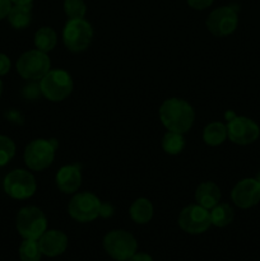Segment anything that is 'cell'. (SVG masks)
I'll return each mask as SVG.
<instances>
[{
    "label": "cell",
    "instance_id": "6da1fadb",
    "mask_svg": "<svg viewBox=\"0 0 260 261\" xmlns=\"http://www.w3.org/2000/svg\"><path fill=\"white\" fill-rule=\"evenodd\" d=\"M160 119L168 132L185 134L191 129L195 120L193 106L185 99L168 98L161 105Z\"/></svg>",
    "mask_w": 260,
    "mask_h": 261
},
{
    "label": "cell",
    "instance_id": "7a4b0ae2",
    "mask_svg": "<svg viewBox=\"0 0 260 261\" xmlns=\"http://www.w3.org/2000/svg\"><path fill=\"white\" fill-rule=\"evenodd\" d=\"M73 79L68 71L54 69L40 79V91L51 102H61L73 92Z\"/></svg>",
    "mask_w": 260,
    "mask_h": 261
},
{
    "label": "cell",
    "instance_id": "3957f363",
    "mask_svg": "<svg viewBox=\"0 0 260 261\" xmlns=\"http://www.w3.org/2000/svg\"><path fill=\"white\" fill-rule=\"evenodd\" d=\"M58 142L55 139H35L25 147L24 163L30 170L43 171L50 167L55 158Z\"/></svg>",
    "mask_w": 260,
    "mask_h": 261
},
{
    "label": "cell",
    "instance_id": "277c9868",
    "mask_svg": "<svg viewBox=\"0 0 260 261\" xmlns=\"http://www.w3.org/2000/svg\"><path fill=\"white\" fill-rule=\"evenodd\" d=\"M93 38V28L84 18L69 19L63 30V41L65 47L71 53L87 50Z\"/></svg>",
    "mask_w": 260,
    "mask_h": 261
},
{
    "label": "cell",
    "instance_id": "5b68a950",
    "mask_svg": "<svg viewBox=\"0 0 260 261\" xmlns=\"http://www.w3.org/2000/svg\"><path fill=\"white\" fill-rule=\"evenodd\" d=\"M17 231L23 239L38 240L47 231V219L37 206H24L17 214Z\"/></svg>",
    "mask_w": 260,
    "mask_h": 261
},
{
    "label": "cell",
    "instance_id": "8992f818",
    "mask_svg": "<svg viewBox=\"0 0 260 261\" xmlns=\"http://www.w3.org/2000/svg\"><path fill=\"white\" fill-rule=\"evenodd\" d=\"M50 58L40 50H30L22 54L17 61V71L23 79L37 81L51 70Z\"/></svg>",
    "mask_w": 260,
    "mask_h": 261
},
{
    "label": "cell",
    "instance_id": "52a82bcc",
    "mask_svg": "<svg viewBox=\"0 0 260 261\" xmlns=\"http://www.w3.org/2000/svg\"><path fill=\"white\" fill-rule=\"evenodd\" d=\"M137 240L132 233L115 229L103 237V249L110 257L117 261H127L137 252Z\"/></svg>",
    "mask_w": 260,
    "mask_h": 261
},
{
    "label": "cell",
    "instance_id": "ba28073f",
    "mask_svg": "<svg viewBox=\"0 0 260 261\" xmlns=\"http://www.w3.org/2000/svg\"><path fill=\"white\" fill-rule=\"evenodd\" d=\"M4 191L13 199L23 200L33 196L36 193V180L31 172L25 170H14L4 178Z\"/></svg>",
    "mask_w": 260,
    "mask_h": 261
},
{
    "label": "cell",
    "instance_id": "9c48e42d",
    "mask_svg": "<svg viewBox=\"0 0 260 261\" xmlns=\"http://www.w3.org/2000/svg\"><path fill=\"white\" fill-rule=\"evenodd\" d=\"M205 24L209 32L217 37L229 36L236 31L237 24H239L237 10L228 5L217 8L209 13Z\"/></svg>",
    "mask_w": 260,
    "mask_h": 261
},
{
    "label": "cell",
    "instance_id": "30bf717a",
    "mask_svg": "<svg viewBox=\"0 0 260 261\" xmlns=\"http://www.w3.org/2000/svg\"><path fill=\"white\" fill-rule=\"evenodd\" d=\"M101 201L92 193H79L73 196L68 206L70 217L81 223L92 222L99 217Z\"/></svg>",
    "mask_w": 260,
    "mask_h": 261
},
{
    "label": "cell",
    "instance_id": "8fae6325",
    "mask_svg": "<svg viewBox=\"0 0 260 261\" xmlns=\"http://www.w3.org/2000/svg\"><path fill=\"white\" fill-rule=\"evenodd\" d=\"M211 212L199 204L186 206L178 216V226L186 233H203L211 227Z\"/></svg>",
    "mask_w": 260,
    "mask_h": 261
},
{
    "label": "cell",
    "instance_id": "7c38bea8",
    "mask_svg": "<svg viewBox=\"0 0 260 261\" xmlns=\"http://www.w3.org/2000/svg\"><path fill=\"white\" fill-rule=\"evenodd\" d=\"M227 138L239 145H249L256 142L260 135V127L254 120L245 116H233L228 120Z\"/></svg>",
    "mask_w": 260,
    "mask_h": 261
},
{
    "label": "cell",
    "instance_id": "4fadbf2b",
    "mask_svg": "<svg viewBox=\"0 0 260 261\" xmlns=\"http://www.w3.org/2000/svg\"><path fill=\"white\" fill-rule=\"evenodd\" d=\"M231 199L236 206L249 209L260 201V184L256 178H244L233 186Z\"/></svg>",
    "mask_w": 260,
    "mask_h": 261
},
{
    "label": "cell",
    "instance_id": "5bb4252c",
    "mask_svg": "<svg viewBox=\"0 0 260 261\" xmlns=\"http://www.w3.org/2000/svg\"><path fill=\"white\" fill-rule=\"evenodd\" d=\"M38 245L42 255L48 257H55L63 254L68 247V237L64 232L59 229H50L46 231L38 239Z\"/></svg>",
    "mask_w": 260,
    "mask_h": 261
},
{
    "label": "cell",
    "instance_id": "9a60e30c",
    "mask_svg": "<svg viewBox=\"0 0 260 261\" xmlns=\"http://www.w3.org/2000/svg\"><path fill=\"white\" fill-rule=\"evenodd\" d=\"M56 186L64 194H75L82 185L81 167L76 165L63 166L56 173Z\"/></svg>",
    "mask_w": 260,
    "mask_h": 261
},
{
    "label": "cell",
    "instance_id": "2e32d148",
    "mask_svg": "<svg viewBox=\"0 0 260 261\" xmlns=\"http://www.w3.org/2000/svg\"><path fill=\"white\" fill-rule=\"evenodd\" d=\"M221 189L212 181L200 184L195 191V200L205 209H212L221 201Z\"/></svg>",
    "mask_w": 260,
    "mask_h": 261
},
{
    "label": "cell",
    "instance_id": "e0dca14e",
    "mask_svg": "<svg viewBox=\"0 0 260 261\" xmlns=\"http://www.w3.org/2000/svg\"><path fill=\"white\" fill-rule=\"evenodd\" d=\"M7 18L15 30L28 27L32 22V4H14Z\"/></svg>",
    "mask_w": 260,
    "mask_h": 261
},
{
    "label": "cell",
    "instance_id": "ac0fdd59",
    "mask_svg": "<svg viewBox=\"0 0 260 261\" xmlns=\"http://www.w3.org/2000/svg\"><path fill=\"white\" fill-rule=\"evenodd\" d=\"M153 205L147 198H138L130 206V217L138 224H145L153 218Z\"/></svg>",
    "mask_w": 260,
    "mask_h": 261
},
{
    "label": "cell",
    "instance_id": "d6986e66",
    "mask_svg": "<svg viewBox=\"0 0 260 261\" xmlns=\"http://www.w3.org/2000/svg\"><path fill=\"white\" fill-rule=\"evenodd\" d=\"M227 138V126L219 121L211 122L203 132V140L211 147L221 145Z\"/></svg>",
    "mask_w": 260,
    "mask_h": 261
},
{
    "label": "cell",
    "instance_id": "ffe728a7",
    "mask_svg": "<svg viewBox=\"0 0 260 261\" xmlns=\"http://www.w3.org/2000/svg\"><path fill=\"white\" fill-rule=\"evenodd\" d=\"M58 42V35L51 27H41L35 33V46L37 50L50 53L55 48Z\"/></svg>",
    "mask_w": 260,
    "mask_h": 261
},
{
    "label": "cell",
    "instance_id": "44dd1931",
    "mask_svg": "<svg viewBox=\"0 0 260 261\" xmlns=\"http://www.w3.org/2000/svg\"><path fill=\"white\" fill-rule=\"evenodd\" d=\"M235 218V212L229 204L218 203L211 211L212 224L216 227H226L232 223Z\"/></svg>",
    "mask_w": 260,
    "mask_h": 261
},
{
    "label": "cell",
    "instance_id": "7402d4cb",
    "mask_svg": "<svg viewBox=\"0 0 260 261\" xmlns=\"http://www.w3.org/2000/svg\"><path fill=\"white\" fill-rule=\"evenodd\" d=\"M184 148H185V139H184L183 134L173 132L166 133L162 139V149L167 154H178V153L183 152Z\"/></svg>",
    "mask_w": 260,
    "mask_h": 261
},
{
    "label": "cell",
    "instance_id": "603a6c76",
    "mask_svg": "<svg viewBox=\"0 0 260 261\" xmlns=\"http://www.w3.org/2000/svg\"><path fill=\"white\" fill-rule=\"evenodd\" d=\"M19 259L22 261H40L42 252H41L38 240H25L20 244L19 250Z\"/></svg>",
    "mask_w": 260,
    "mask_h": 261
},
{
    "label": "cell",
    "instance_id": "cb8c5ba5",
    "mask_svg": "<svg viewBox=\"0 0 260 261\" xmlns=\"http://www.w3.org/2000/svg\"><path fill=\"white\" fill-rule=\"evenodd\" d=\"M64 12L69 19L84 18L87 13V5L84 0H64Z\"/></svg>",
    "mask_w": 260,
    "mask_h": 261
},
{
    "label": "cell",
    "instance_id": "d4e9b609",
    "mask_svg": "<svg viewBox=\"0 0 260 261\" xmlns=\"http://www.w3.org/2000/svg\"><path fill=\"white\" fill-rule=\"evenodd\" d=\"M15 154V144L10 138L0 135V167L8 165Z\"/></svg>",
    "mask_w": 260,
    "mask_h": 261
},
{
    "label": "cell",
    "instance_id": "484cf974",
    "mask_svg": "<svg viewBox=\"0 0 260 261\" xmlns=\"http://www.w3.org/2000/svg\"><path fill=\"white\" fill-rule=\"evenodd\" d=\"M189 7H191L195 10H204L213 4L214 0H186Z\"/></svg>",
    "mask_w": 260,
    "mask_h": 261
},
{
    "label": "cell",
    "instance_id": "4316f807",
    "mask_svg": "<svg viewBox=\"0 0 260 261\" xmlns=\"http://www.w3.org/2000/svg\"><path fill=\"white\" fill-rule=\"evenodd\" d=\"M12 7V0H0V20L8 17Z\"/></svg>",
    "mask_w": 260,
    "mask_h": 261
},
{
    "label": "cell",
    "instance_id": "83f0119b",
    "mask_svg": "<svg viewBox=\"0 0 260 261\" xmlns=\"http://www.w3.org/2000/svg\"><path fill=\"white\" fill-rule=\"evenodd\" d=\"M10 70V60L7 55L0 54V75H5Z\"/></svg>",
    "mask_w": 260,
    "mask_h": 261
},
{
    "label": "cell",
    "instance_id": "f1b7e54d",
    "mask_svg": "<svg viewBox=\"0 0 260 261\" xmlns=\"http://www.w3.org/2000/svg\"><path fill=\"white\" fill-rule=\"evenodd\" d=\"M127 261H153V259L150 255L145 254V252H135Z\"/></svg>",
    "mask_w": 260,
    "mask_h": 261
},
{
    "label": "cell",
    "instance_id": "f546056e",
    "mask_svg": "<svg viewBox=\"0 0 260 261\" xmlns=\"http://www.w3.org/2000/svg\"><path fill=\"white\" fill-rule=\"evenodd\" d=\"M112 214H114V208H112L111 205H109V204H101V211H99V216L107 218V217H111Z\"/></svg>",
    "mask_w": 260,
    "mask_h": 261
},
{
    "label": "cell",
    "instance_id": "4dcf8cb0",
    "mask_svg": "<svg viewBox=\"0 0 260 261\" xmlns=\"http://www.w3.org/2000/svg\"><path fill=\"white\" fill-rule=\"evenodd\" d=\"M33 0H12L14 4H32Z\"/></svg>",
    "mask_w": 260,
    "mask_h": 261
},
{
    "label": "cell",
    "instance_id": "1f68e13d",
    "mask_svg": "<svg viewBox=\"0 0 260 261\" xmlns=\"http://www.w3.org/2000/svg\"><path fill=\"white\" fill-rule=\"evenodd\" d=\"M2 93H3V83L2 81H0V96H2Z\"/></svg>",
    "mask_w": 260,
    "mask_h": 261
},
{
    "label": "cell",
    "instance_id": "d6a6232c",
    "mask_svg": "<svg viewBox=\"0 0 260 261\" xmlns=\"http://www.w3.org/2000/svg\"><path fill=\"white\" fill-rule=\"evenodd\" d=\"M256 181L260 184V172L256 175Z\"/></svg>",
    "mask_w": 260,
    "mask_h": 261
}]
</instances>
